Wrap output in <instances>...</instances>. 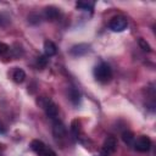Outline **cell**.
<instances>
[{
    "instance_id": "obj_20",
    "label": "cell",
    "mask_w": 156,
    "mask_h": 156,
    "mask_svg": "<svg viewBox=\"0 0 156 156\" xmlns=\"http://www.w3.org/2000/svg\"><path fill=\"white\" fill-rule=\"evenodd\" d=\"M4 133H6V128L0 123V134H4Z\"/></svg>"
},
{
    "instance_id": "obj_15",
    "label": "cell",
    "mask_w": 156,
    "mask_h": 156,
    "mask_svg": "<svg viewBox=\"0 0 156 156\" xmlns=\"http://www.w3.org/2000/svg\"><path fill=\"white\" fill-rule=\"evenodd\" d=\"M48 62H49V58H48L45 55H40V56L37 57V65H38V67H40V68L46 67Z\"/></svg>"
},
{
    "instance_id": "obj_2",
    "label": "cell",
    "mask_w": 156,
    "mask_h": 156,
    "mask_svg": "<svg viewBox=\"0 0 156 156\" xmlns=\"http://www.w3.org/2000/svg\"><path fill=\"white\" fill-rule=\"evenodd\" d=\"M30 149H32L34 152H37L39 156H56V152H55L52 149L48 147V146H46L41 140H39V139H34V140L30 141Z\"/></svg>"
},
{
    "instance_id": "obj_17",
    "label": "cell",
    "mask_w": 156,
    "mask_h": 156,
    "mask_svg": "<svg viewBox=\"0 0 156 156\" xmlns=\"http://www.w3.org/2000/svg\"><path fill=\"white\" fill-rule=\"evenodd\" d=\"M50 101H51V100H50L48 96H39V98L37 99V104H38L41 108H45L46 105H48Z\"/></svg>"
},
{
    "instance_id": "obj_4",
    "label": "cell",
    "mask_w": 156,
    "mask_h": 156,
    "mask_svg": "<svg viewBox=\"0 0 156 156\" xmlns=\"http://www.w3.org/2000/svg\"><path fill=\"white\" fill-rule=\"evenodd\" d=\"M128 26V21L124 16H115L108 23V28L113 32H123Z\"/></svg>"
},
{
    "instance_id": "obj_6",
    "label": "cell",
    "mask_w": 156,
    "mask_h": 156,
    "mask_svg": "<svg viewBox=\"0 0 156 156\" xmlns=\"http://www.w3.org/2000/svg\"><path fill=\"white\" fill-rule=\"evenodd\" d=\"M52 134L55 138H63L66 135V127L61 121H55L52 124Z\"/></svg>"
},
{
    "instance_id": "obj_19",
    "label": "cell",
    "mask_w": 156,
    "mask_h": 156,
    "mask_svg": "<svg viewBox=\"0 0 156 156\" xmlns=\"http://www.w3.org/2000/svg\"><path fill=\"white\" fill-rule=\"evenodd\" d=\"M10 52V46L5 43H1L0 41V56H5Z\"/></svg>"
},
{
    "instance_id": "obj_7",
    "label": "cell",
    "mask_w": 156,
    "mask_h": 156,
    "mask_svg": "<svg viewBox=\"0 0 156 156\" xmlns=\"http://www.w3.org/2000/svg\"><path fill=\"white\" fill-rule=\"evenodd\" d=\"M89 51V45L88 44H77V45H73L69 50V54L73 55V56H82L84 54H87Z\"/></svg>"
},
{
    "instance_id": "obj_3",
    "label": "cell",
    "mask_w": 156,
    "mask_h": 156,
    "mask_svg": "<svg viewBox=\"0 0 156 156\" xmlns=\"http://www.w3.org/2000/svg\"><path fill=\"white\" fill-rule=\"evenodd\" d=\"M116 150H117V140H116L115 136L110 135L105 139V141L101 146L100 155L101 156H111Z\"/></svg>"
},
{
    "instance_id": "obj_14",
    "label": "cell",
    "mask_w": 156,
    "mask_h": 156,
    "mask_svg": "<svg viewBox=\"0 0 156 156\" xmlns=\"http://www.w3.org/2000/svg\"><path fill=\"white\" fill-rule=\"evenodd\" d=\"M76 6L78 9H82V10H93L94 4L93 2H87V1H78L76 4Z\"/></svg>"
},
{
    "instance_id": "obj_12",
    "label": "cell",
    "mask_w": 156,
    "mask_h": 156,
    "mask_svg": "<svg viewBox=\"0 0 156 156\" xmlns=\"http://www.w3.org/2000/svg\"><path fill=\"white\" fill-rule=\"evenodd\" d=\"M24 78H26V72H24L22 68L16 67V68L13 69V72H12V80H13L15 83L20 84V83H22V82L24 80Z\"/></svg>"
},
{
    "instance_id": "obj_18",
    "label": "cell",
    "mask_w": 156,
    "mask_h": 156,
    "mask_svg": "<svg viewBox=\"0 0 156 156\" xmlns=\"http://www.w3.org/2000/svg\"><path fill=\"white\" fill-rule=\"evenodd\" d=\"M71 127H72L71 129H72L73 134H74V135H78V134H79V130H80L78 119H73V121H72V123H71Z\"/></svg>"
},
{
    "instance_id": "obj_1",
    "label": "cell",
    "mask_w": 156,
    "mask_h": 156,
    "mask_svg": "<svg viewBox=\"0 0 156 156\" xmlns=\"http://www.w3.org/2000/svg\"><path fill=\"white\" fill-rule=\"evenodd\" d=\"M94 77L98 82L105 84L111 80L112 78V69L106 62H100L94 68Z\"/></svg>"
},
{
    "instance_id": "obj_8",
    "label": "cell",
    "mask_w": 156,
    "mask_h": 156,
    "mask_svg": "<svg viewBox=\"0 0 156 156\" xmlns=\"http://www.w3.org/2000/svg\"><path fill=\"white\" fill-rule=\"evenodd\" d=\"M60 16V10L55 6H48L44 9V17L48 21H55Z\"/></svg>"
},
{
    "instance_id": "obj_5",
    "label": "cell",
    "mask_w": 156,
    "mask_h": 156,
    "mask_svg": "<svg viewBox=\"0 0 156 156\" xmlns=\"http://www.w3.org/2000/svg\"><path fill=\"white\" fill-rule=\"evenodd\" d=\"M133 146L139 152H146V151H149L151 149V140L146 135H140L139 138H136L134 140Z\"/></svg>"
},
{
    "instance_id": "obj_21",
    "label": "cell",
    "mask_w": 156,
    "mask_h": 156,
    "mask_svg": "<svg viewBox=\"0 0 156 156\" xmlns=\"http://www.w3.org/2000/svg\"><path fill=\"white\" fill-rule=\"evenodd\" d=\"M5 24V20H4V17L0 15V26H4Z\"/></svg>"
},
{
    "instance_id": "obj_9",
    "label": "cell",
    "mask_w": 156,
    "mask_h": 156,
    "mask_svg": "<svg viewBox=\"0 0 156 156\" xmlns=\"http://www.w3.org/2000/svg\"><path fill=\"white\" fill-rule=\"evenodd\" d=\"M56 52H57V48L54 44V41L45 40L44 41V54H45V56L46 57H50V56H54Z\"/></svg>"
},
{
    "instance_id": "obj_13",
    "label": "cell",
    "mask_w": 156,
    "mask_h": 156,
    "mask_svg": "<svg viewBox=\"0 0 156 156\" xmlns=\"http://www.w3.org/2000/svg\"><path fill=\"white\" fill-rule=\"evenodd\" d=\"M122 139H123V141H124L127 145L133 146L134 140H135V136H134V134H133L132 132L127 130V132H123V134H122Z\"/></svg>"
},
{
    "instance_id": "obj_16",
    "label": "cell",
    "mask_w": 156,
    "mask_h": 156,
    "mask_svg": "<svg viewBox=\"0 0 156 156\" xmlns=\"http://www.w3.org/2000/svg\"><path fill=\"white\" fill-rule=\"evenodd\" d=\"M138 44H139V46H140L144 51H146V52H151V46L149 45V43H147L145 39L139 38V39H138Z\"/></svg>"
},
{
    "instance_id": "obj_10",
    "label": "cell",
    "mask_w": 156,
    "mask_h": 156,
    "mask_svg": "<svg viewBox=\"0 0 156 156\" xmlns=\"http://www.w3.org/2000/svg\"><path fill=\"white\" fill-rule=\"evenodd\" d=\"M44 111H45L46 116H48L49 118H52V119H55V118L57 117V115H58V108H57L56 104L52 102V101H50V102L46 105V107L44 108Z\"/></svg>"
},
{
    "instance_id": "obj_11",
    "label": "cell",
    "mask_w": 156,
    "mask_h": 156,
    "mask_svg": "<svg viewBox=\"0 0 156 156\" xmlns=\"http://www.w3.org/2000/svg\"><path fill=\"white\" fill-rule=\"evenodd\" d=\"M68 95H69V100L73 105H79L80 102V93L76 87H71L68 89Z\"/></svg>"
}]
</instances>
